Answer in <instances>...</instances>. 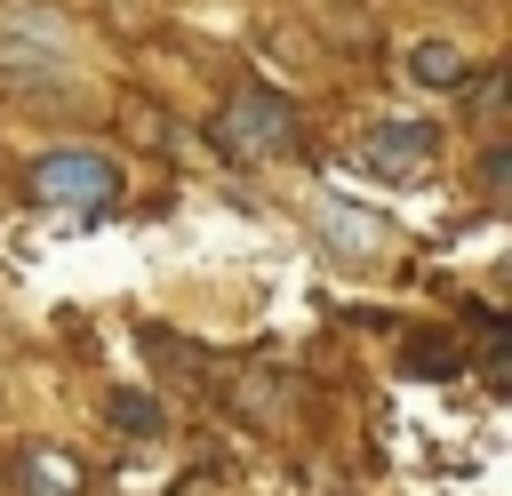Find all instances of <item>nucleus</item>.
I'll list each match as a JSON object with an SVG mask.
<instances>
[{
    "instance_id": "obj_1",
    "label": "nucleus",
    "mask_w": 512,
    "mask_h": 496,
    "mask_svg": "<svg viewBox=\"0 0 512 496\" xmlns=\"http://www.w3.org/2000/svg\"><path fill=\"white\" fill-rule=\"evenodd\" d=\"M112 160H96V152H48L40 168H32V192L48 200V208H96V200H112Z\"/></svg>"
},
{
    "instance_id": "obj_2",
    "label": "nucleus",
    "mask_w": 512,
    "mask_h": 496,
    "mask_svg": "<svg viewBox=\"0 0 512 496\" xmlns=\"http://www.w3.org/2000/svg\"><path fill=\"white\" fill-rule=\"evenodd\" d=\"M0 72H16V80H64L72 72V40L56 24H40V16H16L0 32Z\"/></svg>"
},
{
    "instance_id": "obj_3",
    "label": "nucleus",
    "mask_w": 512,
    "mask_h": 496,
    "mask_svg": "<svg viewBox=\"0 0 512 496\" xmlns=\"http://www.w3.org/2000/svg\"><path fill=\"white\" fill-rule=\"evenodd\" d=\"M312 224L328 232V248H336L344 264H368V256H384V248H392V224H384V216H368V208H352L344 192H320V200H312Z\"/></svg>"
},
{
    "instance_id": "obj_4",
    "label": "nucleus",
    "mask_w": 512,
    "mask_h": 496,
    "mask_svg": "<svg viewBox=\"0 0 512 496\" xmlns=\"http://www.w3.org/2000/svg\"><path fill=\"white\" fill-rule=\"evenodd\" d=\"M432 152H440V136H432L424 120H384V128H368V144H360V160H368L376 176H416V168H432Z\"/></svg>"
},
{
    "instance_id": "obj_5",
    "label": "nucleus",
    "mask_w": 512,
    "mask_h": 496,
    "mask_svg": "<svg viewBox=\"0 0 512 496\" xmlns=\"http://www.w3.org/2000/svg\"><path fill=\"white\" fill-rule=\"evenodd\" d=\"M224 136H232L240 152H280V144H288V104H272V96H240L232 120H224Z\"/></svg>"
},
{
    "instance_id": "obj_6",
    "label": "nucleus",
    "mask_w": 512,
    "mask_h": 496,
    "mask_svg": "<svg viewBox=\"0 0 512 496\" xmlns=\"http://www.w3.org/2000/svg\"><path fill=\"white\" fill-rule=\"evenodd\" d=\"M408 80L456 88V80H464V48H456V40H416V48H408Z\"/></svg>"
},
{
    "instance_id": "obj_7",
    "label": "nucleus",
    "mask_w": 512,
    "mask_h": 496,
    "mask_svg": "<svg viewBox=\"0 0 512 496\" xmlns=\"http://www.w3.org/2000/svg\"><path fill=\"white\" fill-rule=\"evenodd\" d=\"M24 472H32V488H40V496H72V488H80V472H72V464H56V448H32V456H24Z\"/></svg>"
},
{
    "instance_id": "obj_8",
    "label": "nucleus",
    "mask_w": 512,
    "mask_h": 496,
    "mask_svg": "<svg viewBox=\"0 0 512 496\" xmlns=\"http://www.w3.org/2000/svg\"><path fill=\"white\" fill-rule=\"evenodd\" d=\"M0 392H8V376H0Z\"/></svg>"
}]
</instances>
